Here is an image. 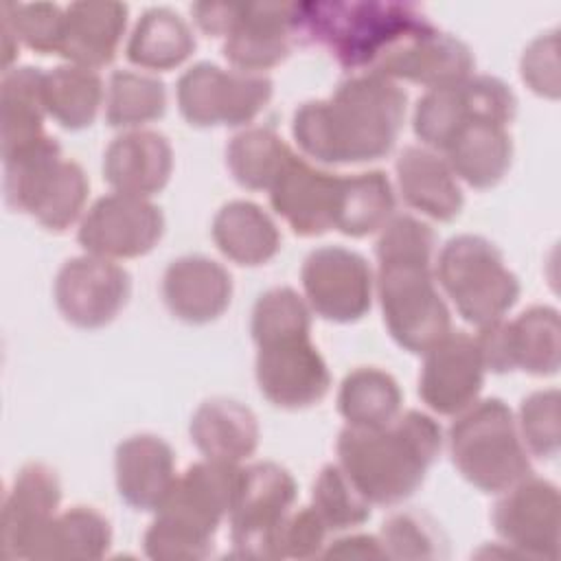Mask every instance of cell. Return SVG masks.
Returning a JSON list of instances; mask_svg holds the SVG:
<instances>
[{
  "label": "cell",
  "instance_id": "cell-9",
  "mask_svg": "<svg viewBox=\"0 0 561 561\" xmlns=\"http://www.w3.org/2000/svg\"><path fill=\"white\" fill-rule=\"evenodd\" d=\"M296 482L276 462H256L241 469V482L230 508V535L237 554L276 559V537L291 504Z\"/></svg>",
  "mask_w": 561,
  "mask_h": 561
},
{
  "label": "cell",
  "instance_id": "cell-43",
  "mask_svg": "<svg viewBox=\"0 0 561 561\" xmlns=\"http://www.w3.org/2000/svg\"><path fill=\"white\" fill-rule=\"evenodd\" d=\"M519 434L524 445L539 458H554L559 451V392L539 390L522 401Z\"/></svg>",
  "mask_w": 561,
  "mask_h": 561
},
{
  "label": "cell",
  "instance_id": "cell-4",
  "mask_svg": "<svg viewBox=\"0 0 561 561\" xmlns=\"http://www.w3.org/2000/svg\"><path fill=\"white\" fill-rule=\"evenodd\" d=\"M241 482V467L204 460L175 478L169 495L156 508V519L145 533L151 559H202L213 550L219 522L230 515Z\"/></svg>",
  "mask_w": 561,
  "mask_h": 561
},
{
  "label": "cell",
  "instance_id": "cell-42",
  "mask_svg": "<svg viewBox=\"0 0 561 561\" xmlns=\"http://www.w3.org/2000/svg\"><path fill=\"white\" fill-rule=\"evenodd\" d=\"M434 526V522L414 511L392 515L383 524L379 537L383 554L394 559H432L440 554V537Z\"/></svg>",
  "mask_w": 561,
  "mask_h": 561
},
{
  "label": "cell",
  "instance_id": "cell-15",
  "mask_svg": "<svg viewBox=\"0 0 561 561\" xmlns=\"http://www.w3.org/2000/svg\"><path fill=\"white\" fill-rule=\"evenodd\" d=\"M302 287L311 309L331 322H355L373 302V272L366 259L340 245L313 250L302 263Z\"/></svg>",
  "mask_w": 561,
  "mask_h": 561
},
{
  "label": "cell",
  "instance_id": "cell-19",
  "mask_svg": "<svg viewBox=\"0 0 561 561\" xmlns=\"http://www.w3.org/2000/svg\"><path fill=\"white\" fill-rule=\"evenodd\" d=\"M495 504L493 526L497 535L522 554L557 559L559 554V493L557 486L524 478L504 491Z\"/></svg>",
  "mask_w": 561,
  "mask_h": 561
},
{
  "label": "cell",
  "instance_id": "cell-6",
  "mask_svg": "<svg viewBox=\"0 0 561 561\" xmlns=\"http://www.w3.org/2000/svg\"><path fill=\"white\" fill-rule=\"evenodd\" d=\"M460 476L484 493H504L530 476V460L513 412L502 399L473 401L449 427Z\"/></svg>",
  "mask_w": 561,
  "mask_h": 561
},
{
  "label": "cell",
  "instance_id": "cell-21",
  "mask_svg": "<svg viewBox=\"0 0 561 561\" xmlns=\"http://www.w3.org/2000/svg\"><path fill=\"white\" fill-rule=\"evenodd\" d=\"M342 175L320 171L294 156L270 188L274 210L300 237H316L333 228Z\"/></svg>",
  "mask_w": 561,
  "mask_h": 561
},
{
  "label": "cell",
  "instance_id": "cell-23",
  "mask_svg": "<svg viewBox=\"0 0 561 561\" xmlns=\"http://www.w3.org/2000/svg\"><path fill=\"white\" fill-rule=\"evenodd\" d=\"M232 280L224 265L208 256L175 259L162 276V298L169 311L188 324L217 320L230 305Z\"/></svg>",
  "mask_w": 561,
  "mask_h": 561
},
{
  "label": "cell",
  "instance_id": "cell-45",
  "mask_svg": "<svg viewBox=\"0 0 561 561\" xmlns=\"http://www.w3.org/2000/svg\"><path fill=\"white\" fill-rule=\"evenodd\" d=\"M327 530L329 528L311 506L289 513L276 537V559L278 557L307 559L318 554L324 543Z\"/></svg>",
  "mask_w": 561,
  "mask_h": 561
},
{
  "label": "cell",
  "instance_id": "cell-13",
  "mask_svg": "<svg viewBox=\"0 0 561 561\" xmlns=\"http://www.w3.org/2000/svg\"><path fill=\"white\" fill-rule=\"evenodd\" d=\"M164 232L162 210L147 197L112 193L92 204L79 228V243L103 259L147 254Z\"/></svg>",
  "mask_w": 561,
  "mask_h": 561
},
{
  "label": "cell",
  "instance_id": "cell-11",
  "mask_svg": "<svg viewBox=\"0 0 561 561\" xmlns=\"http://www.w3.org/2000/svg\"><path fill=\"white\" fill-rule=\"evenodd\" d=\"M515 94L489 75L427 90L414 110V134L432 149L445 151L454 134L471 118L508 125L515 116Z\"/></svg>",
  "mask_w": 561,
  "mask_h": 561
},
{
  "label": "cell",
  "instance_id": "cell-39",
  "mask_svg": "<svg viewBox=\"0 0 561 561\" xmlns=\"http://www.w3.org/2000/svg\"><path fill=\"white\" fill-rule=\"evenodd\" d=\"M311 500V508L329 530L353 528L370 517V502L340 465H327L318 473Z\"/></svg>",
  "mask_w": 561,
  "mask_h": 561
},
{
  "label": "cell",
  "instance_id": "cell-36",
  "mask_svg": "<svg viewBox=\"0 0 561 561\" xmlns=\"http://www.w3.org/2000/svg\"><path fill=\"white\" fill-rule=\"evenodd\" d=\"M291 158V149L272 127L243 129L226 149V162L232 178L243 188L252 191L272 188Z\"/></svg>",
  "mask_w": 561,
  "mask_h": 561
},
{
  "label": "cell",
  "instance_id": "cell-16",
  "mask_svg": "<svg viewBox=\"0 0 561 561\" xmlns=\"http://www.w3.org/2000/svg\"><path fill=\"white\" fill-rule=\"evenodd\" d=\"M256 383L270 403L300 410L329 392L331 375L309 335H302L259 346Z\"/></svg>",
  "mask_w": 561,
  "mask_h": 561
},
{
  "label": "cell",
  "instance_id": "cell-14",
  "mask_svg": "<svg viewBox=\"0 0 561 561\" xmlns=\"http://www.w3.org/2000/svg\"><path fill=\"white\" fill-rule=\"evenodd\" d=\"M129 289V274L112 259L75 256L57 272L55 305L70 324L101 329L125 307Z\"/></svg>",
  "mask_w": 561,
  "mask_h": 561
},
{
  "label": "cell",
  "instance_id": "cell-22",
  "mask_svg": "<svg viewBox=\"0 0 561 561\" xmlns=\"http://www.w3.org/2000/svg\"><path fill=\"white\" fill-rule=\"evenodd\" d=\"M59 500V478L50 467L31 462L20 469L2 506L0 543L4 559H28L35 539L55 517Z\"/></svg>",
  "mask_w": 561,
  "mask_h": 561
},
{
  "label": "cell",
  "instance_id": "cell-17",
  "mask_svg": "<svg viewBox=\"0 0 561 561\" xmlns=\"http://www.w3.org/2000/svg\"><path fill=\"white\" fill-rule=\"evenodd\" d=\"M423 355L419 394L425 405L445 416L467 410L478 399L486 370L476 337L449 331Z\"/></svg>",
  "mask_w": 561,
  "mask_h": 561
},
{
  "label": "cell",
  "instance_id": "cell-31",
  "mask_svg": "<svg viewBox=\"0 0 561 561\" xmlns=\"http://www.w3.org/2000/svg\"><path fill=\"white\" fill-rule=\"evenodd\" d=\"M44 81L46 72L31 66L4 72L0 90L2 158L46 136L42 131L44 116L48 114Z\"/></svg>",
  "mask_w": 561,
  "mask_h": 561
},
{
  "label": "cell",
  "instance_id": "cell-8",
  "mask_svg": "<svg viewBox=\"0 0 561 561\" xmlns=\"http://www.w3.org/2000/svg\"><path fill=\"white\" fill-rule=\"evenodd\" d=\"M436 276L456 311L478 329L502 320L519 296V280L502 252L478 234L449 239L438 254Z\"/></svg>",
  "mask_w": 561,
  "mask_h": 561
},
{
  "label": "cell",
  "instance_id": "cell-41",
  "mask_svg": "<svg viewBox=\"0 0 561 561\" xmlns=\"http://www.w3.org/2000/svg\"><path fill=\"white\" fill-rule=\"evenodd\" d=\"M2 26L31 50L57 55L64 35V9L53 2H4Z\"/></svg>",
  "mask_w": 561,
  "mask_h": 561
},
{
  "label": "cell",
  "instance_id": "cell-40",
  "mask_svg": "<svg viewBox=\"0 0 561 561\" xmlns=\"http://www.w3.org/2000/svg\"><path fill=\"white\" fill-rule=\"evenodd\" d=\"M309 307L291 287L263 291L252 309V337L256 346L309 335Z\"/></svg>",
  "mask_w": 561,
  "mask_h": 561
},
{
  "label": "cell",
  "instance_id": "cell-34",
  "mask_svg": "<svg viewBox=\"0 0 561 561\" xmlns=\"http://www.w3.org/2000/svg\"><path fill=\"white\" fill-rule=\"evenodd\" d=\"M337 410L351 427H383L401 412L399 383L386 370L355 368L340 386Z\"/></svg>",
  "mask_w": 561,
  "mask_h": 561
},
{
  "label": "cell",
  "instance_id": "cell-2",
  "mask_svg": "<svg viewBox=\"0 0 561 561\" xmlns=\"http://www.w3.org/2000/svg\"><path fill=\"white\" fill-rule=\"evenodd\" d=\"M434 243V230L410 215L392 217L377 241L383 320L394 342L410 353H425L451 331L449 309L432 274Z\"/></svg>",
  "mask_w": 561,
  "mask_h": 561
},
{
  "label": "cell",
  "instance_id": "cell-33",
  "mask_svg": "<svg viewBox=\"0 0 561 561\" xmlns=\"http://www.w3.org/2000/svg\"><path fill=\"white\" fill-rule=\"evenodd\" d=\"M112 541L107 519L90 506L55 515L35 539L28 559H101Z\"/></svg>",
  "mask_w": 561,
  "mask_h": 561
},
{
  "label": "cell",
  "instance_id": "cell-20",
  "mask_svg": "<svg viewBox=\"0 0 561 561\" xmlns=\"http://www.w3.org/2000/svg\"><path fill=\"white\" fill-rule=\"evenodd\" d=\"M473 55L465 42L436 26H425L390 48L370 72L388 79H405L427 90L451 85L471 77Z\"/></svg>",
  "mask_w": 561,
  "mask_h": 561
},
{
  "label": "cell",
  "instance_id": "cell-7",
  "mask_svg": "<svg viewBox=\"0 0 561 561\" xmlns=\"http://www.w3.org/2000/svg\"><path fill=\"white\" fill-rule=\"evenodd\" d=\"M4 193L11 208L24 210L44 228L61 232L83 210L88 178L75 160L61 156L55 138L42 136L4 156Z\"/></svg>",
  "mask_w": 561,
  "mask_h": 561
},
{
  "label": "cell",
  "instance_id": "cell-18",
  "mask_svg": "<svg viewBox=\"0 0 561 561\" xmlns=\"http://www.w3.org/2000/svg\"><path fill=\"white\" fill-rule=\"evenodd\" d=\"M296 39V2H237L221 50L234 70L259 75L280 64Z\"/></svg>",
  "mask_w": 561,
  "mask_h": 561
},
{
  "label": "cell",
  "instance_id": "cell-35",
  "mask_svg": "<svg viewBox=\"0 0 561 561\" xmlns=\"http://www.w3.org/2000/svg\"><path fill=\"white\" fill-rule=\"evenodd\" d=\"M394 210L390 180L381 171L342 178L333 228L348 237H366L381 230Z\"/></svg>",
  "mask_w": 561,
  "mask_h": 561
},
{
  "label": "cell",
  "instance_id": "cell-10",
  "mask_svg": "<svg viewBox=\"0 0 561 561\" xmlns=\"http://www.w3.org/2000/svg\"><path fill=\"white\" fill-rule=\"evenodd\" d=\"M272 99L265 75L224 70L210 61L195 64L178 81V105L195 127L245 125Z\"/></svg>",
  "mask_w": 561,
  "mask_h": 561
},
{
  "label": "cell",
  "instance_id": "cell-28",
  "mask_svg": "<svg viewBox=\"0 0 561 561\" xmlns=\"http://www.w3.org/2000/svg\"><path fill=\"white\" fill-rule=\"evenodd\" d=\"M191 440L208 460L241 462L259 445V423L250 408L232 399H208L191 419Z\"/></svg>",
  "mask_w": 561,
  "mask_h": 561
},
{
  "label": "cell",
  "instance_id": "cell-38",
  "mask_svg": "<svg viewBox=\"0 0 561 561\" xmlns=\"http://www.w3.org/2000/svg\"><path fill=\"white\" fill-rule=\"evenodd\" d=\"M167 110L164 83L156 77L116 70L110 79L105 118L112 127H140Z\"/></svg>",
  "mask_w": 561,
  "mask_h": 561
},
{
  "label": "cell",
  "instance_id": "cell-26",
  "mask_svg": "<svg viewBox=\"0 0 561 561\" xmlns=\"http://www.w3.org/2000/svg\"><path fill=\"white\" fill-rule=\"evenodd\" d=\"M127 26V4L110 0L72 2L64 9L59 53L75 66L101 68L116 55Z\"/></svg>",
  "mask_w": 561,
  "mask_h": 561
},
{
  "label": "cell",
  "instance_id": "cell-46",
  "mask_svg": "<svg viewBox=\"0 0 561 561\" xmlns=\"http://www.w3.org/2000/svg\"><path fill=\"white\" fill-rule=\"evenodd\" d=\"M327 557H344V559H379L386 557L377 537L370 535H353L333 541L327 550Z\"/></svg>",
  "mask_w": 561,
  "mask_h": 561
},
{
  "label": "cell",
  "instance_id": "cell-5",
  "mask_svg": "<svg viewBox=\"0 0 561 561\" xmlns=\"http://www.w3.org/2000/svg\"><path fill=\"white\" fill-rule=\"evenodd\" d=\"M430 26L408 2H300L296 35L318 42L351 70L370 72L408 35Z\"/></svg>",
  "mask_w": 561,
  "mask_h": 561
},
{
  "label": "cell",
  "instance_id": "cell-32",
  "mask_svg": "<svg viewBox=\"0 0 561 561\" xmlns=\"http://www.w3.org/2000/svg\"><path fill=\"white\" fill-rule=\"evenodd\" d=\"M195 50V37L182 15L167 7L142 13L127 42V59L147 70H171Z\"/></svg>",
  "mask_w": 561,
  "mask_h": 561
},
{
  "label": "cell",
  "instance_id": "cell-1",
  "mask_svg": "<svg viewBox=\"0 0 561 561\" xmlns=\"http://www.w3.org/2000/svg\"><path fill=\"white\" fill-rule=\"evenodd\" d=\"M405 118V92L388 77L362 72L342 81L324 101L302 103L294 138L324 164L379 160L392 151Z\"/></svg>",
  "mask_w": 561,
  "mask_h": 561
},
{
  "label": "cell",
  "instance_id": "cell-3",
  "mask_svg": "<svg viewBox=\"0 0 561 561\" xmlns=\"http://www.w3.org/2000/svg\"><path fill=\"white\" fill-rule=\"evenodd\" d=\"M440 445L438 423L408 410L383 427H344L337 456L340 467L370 504H397L421 486Z\"/></svg>",
  "mask_w": 561,
  "mask_h": 561
},
{
  "label": "cell",
  "instance_id": "cell-37",
  "mask_svg": "<svg viewBox=\"0 0 561 561\" xmlns=\"http://www.w3.org/2000/svg\"><path fill=\"white\" fill-rule=\"evenodd\" d=\"M46 112L66 129L88 127L103 101L99 75L83 66H59L46 72L44 81Z\"/></svg>",
  "mask_w": 561,
  "mask_h": 561
},
{
  "label": "cell",
  "instance_id": "cell-25",
  "mask_svg": "<svg viewBox=\"0 0 561 561\" xmlns=\"http://www.w3.org/2000/svg\"><path fill=\"white\" fill-rule=\"evenodd\" d=\"M118 495L138 511H156L175 482V456L169 443L153 434H136L116 447Z\"/></svg>",
  "mask_w": 561,
  "mask_h": 561
},
{
  "label": "cell",
  "instance_id": "cell-29",
  "mask_svg": "<svg viewBox=\"0 0 561 561\" xmlns=\"http://www.w3.org/2000/svg\"><path fill=\"white\" fill-rule=\"evenodd\" d=\"M447 164L473 188L495 186L511 167L513 142L506 125L471 118L445 147Z\"/></svg>",
  "mask_w": 561,
  "mask_h": 561
},
{
  "label": "cell",
  "instance_id": "cell-30",
  "mask_svg": "<svg viewBox=\"0 0 561 561\" xmlns=\"http://www.w3.org/2000/svg\"><path fill=\"white\" fill-rule=\"evenodd\" d=\"M210 232L221 254L239 265L267 263L280 248V234L272 217L245 199L224 204L213 219Z\"/></svg>",
  "mask_w": 561,
  "mask_h": 561
},
{
  "label": "cell",
  "instance_id": "cell-24",
  "mask_svg": "<svg viewBox=\"0 0 561 561\" xmlns=\"http://www.w3.org/2000/svg\"><path fill=\"white\" fill-rule=\"evenodd\" d=\"M173 169L169 140L149 129H134L112 140L103 156V178L116 193L149 197L164 188Z\"/></svg>",
  "mask_w": 561,
  "mask_h": 561
},
{
  "label": "cell",
  "instance_id": "cell-12",
  "mask_svg": "<svg viewBox=\"0 0 561 561\" xmlns=\"http://www.w3.org/2000/svg\"><path fill=\"white\" fill-rule=\"evenodd\" d=\"M484 368L493 373L524 370L537 377L559 370V313L552 307H530L513 322H493L476 337Z\"/></svg>",
  "mask_w": 561,
  "mask_h": 561
},
{
  "label": "cell",
  "instance_id": "cell-27",
  "mask_svg": "<svg viewBox=\"0 0 561 561\" xmlns=\"http://www.w3.org/2000/svg\"><path fill=\"white\" fill-rule=\"evenodd\" d=\"M397 180L408 206L438 221L462 210V191L447 160L423 147H405L397 158Z\"/></svg>",
  "mask_w": 561,
  "mask_h": 561
},
{
  "label": "cell",
  "instance_id": "cell-44",
  "mask_svg": "<svg viewBox=\"0 0 561 561\" xmlns=\"http://www.w3.org/2000/svg\"><path fill=\"white\" fill-rule=\"evenodd\" d=\"M559 37L557 31L539 35L522 55V79L541 96H559Z\"/></svg>",
  "mask_w": 561,
  "mask_h": 561
}]
</instances>
